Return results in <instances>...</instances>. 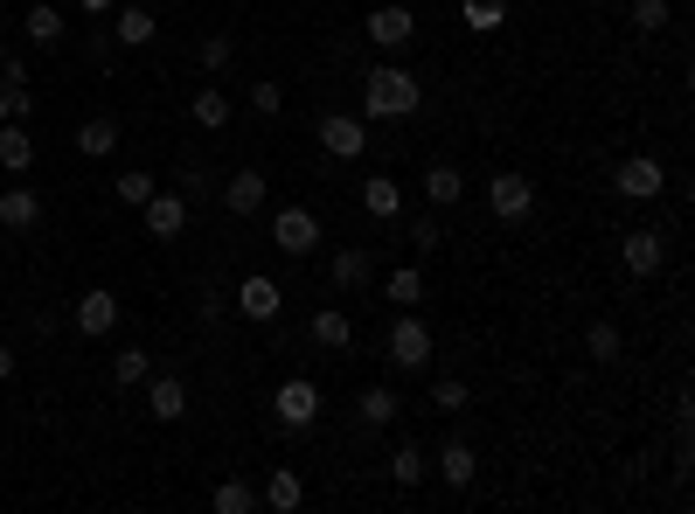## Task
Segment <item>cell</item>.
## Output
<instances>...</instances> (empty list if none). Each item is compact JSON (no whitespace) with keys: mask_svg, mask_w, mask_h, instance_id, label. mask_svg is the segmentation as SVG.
I'll return each mask as SVG.
<instances>
[{"mask_svg":"<svg viewBox=\"0 0 695 514\" xmlns=\"http://www.w3.org/2000/svg\"><path fill=\"white\" fill-rule=\"evenodd\" d=\"M257 501H265V507H278V514H292L299 501H307V480H299L292 466H278L272 480H265V493H257Z\"/></svg>","mask_w":695,"mask_h":514,"instance_id":"26","label":"cell"},{"mask_svg":"<svg viewBox=\"0 0 695 514\" xmlns=\"http://www.w3.org/2000/svg\"><path fill=\"white\" fill-rule=\"evenodd\" d=\"M369 43L375 49H404L410 43V35H418V14H410V8H397V0H383V8H369Z\"/></svg>","mask_w":695,"mask_h":514,"instance_id":"10","label":"cell"},{"mask_svg":"<svg viewBox=\"0 0 695 514\" xmlns=\"http://www.w3.org/2000/svg\"><path fill=\"white\" fill-rule=\"evenodd\" d=\"M321 146H327L334 160H355L369 146V125L355 119V111H327V119H321Z\"/></svg>","mask_w":695,"mask_h":514,"instance_id":"11","label":"cell"},{"mask_svg":"<svg viewBox=\"0 0 695 514\" xmlns=\"http://www.w3.org/2000/svg\"><path fill=\"white\" fill-rule=\"evenodd\" d=\"M585 348L598 355V361H619V348H626V334L612 327V320H591V334H585Z\"/></svg>","mask_w":695,"mask_h":514,"instance_id":"35","label":"cell"},{"mask_svg":"<svg viewBox=\"0 0 695 514\" xmlns=\"http://www.w3.org/2000/svg\"><path fill=\"white\" fill-rule=\"evenodd\" d=\"M111 195H119L125 208H140L146 195H154V175H146V167H125V175H119V181H111Z\"/></svg>","mask_w":695,"mask_h":514,"instance_id":"33","label":"cell"},{"mask_svg":"<svg viewBox=\"0 0 695 514\" xmlns=\"http://www.w3.org/2000/svg\"><path fill=\"white\" fill-rule=\"evenodd\" d=\"M223 208H230V216H257V208H265V175H257V167H237V175L223 181Z\"/></svg>","mask_w":695,"mask_h":514,"instance_id":"17","label":"cell"},{"mask_svg":"<svg viewBox=\"0 0 695 514\" xmlns=\"http://www.w3.org/2000/svg\"><path fill=\"white\" fill-rule=\"evenodd\" d=\"M612 188H619L626 202H661V195H668V167L654 160V154H633V160H619Z\"/></svg>","mask_w":695,"mask_h":514,"instance_id":"4","label":"cell"},{"mask_svg":"<svg viewBox=\"0 0 695 514\" xmlns=\"http://www.w3.org/2000/svg\"><path fill=\"white\" fill-rule=\"evenodd\" d=\"M188 119H195L202 132H223V125H230V98H223L216 84H202L195 98H188Z\"/></svg>","mask_w":695,"mask_h":514,"instance_id":"25","label":"cell"},{"mask_svg":"<svg viewBox=\"0 0 695 514\" xmlns=\"http://www.w3.org/2000/svg\"><path fill=\"white\" fill-rule=\"evenodd\" d=\"M209 507H216V514H257L265 501H257V487H251V480H216Z\"/></svg>","mask_w":695,"mask_h":514,"instance_id":"27","label":"cell"},{"mask_svg":"<svg viewBox=\"0 0 695 514\" xmlns=\"http://www.w3.org/2000/svg\"><path fill=\"white\" fill-rule=\"evenodd\" d=\"M77 8H84V14H98V22H105V14L119 8V0H77Z\"/></svg>","mask_w":695,"mask_h":514,"instance_id":"42","label":"cell"},{"mask_svg":"<svg viewBox=\"0 0 695 514\" xmlns=\"http://www.w3.org/2000/svg\"><path fill=\"white\" fill-rule=\"evenodd\" d=\"M487 208H494L501 223H522L536 208V181L529 175H494V181H487Z\"/></svg>","mask_w":695,"mask_h":514,"instance_id":"8","label":"cell"},{"mask_svg":"<svg viewBox=\"0 0 695 514\" xmlns=\"http://www.w3.org/2000/svg\"><path fill=\"white\" fill-rule=\"evenodd\" d=\"M619 264H626L633 278H654L668 264V237L661 230H626V237H619Z\"/></svg>","mask_w":695,"mask_h":514,"instance_id":"9","label":"cell"},{"mask_svg":"<svg viewBox=\"0 0 695 514\" xmlns=\"http://www.w3.org/2000/svg\"><path fill=\"white\" fill-rule=\"evenodd\" d=\"M355 410H362L369 431H390V425H397V410H404V396L390 390V383H369L362 396H355Z\"/></svg>","mask_w":695,"mask_h":514,"instance_id":"19","label":"cell"},{"mask_svg":"<svg viewBox=\"0 0 695 514\" xmlns=\"http://www.w3.org/2000/svg\"><path fill=\"white\" fill-rule=\"evenodd\" d=\"M8 91H28V63H22V56H0V98H8Z\"/></svg>","mask_w":695,"mask_h":514,"instance_id":"40","label":"cell"},{"mask_svg":"<svg viewBox=\"0 0 695 514\" xmlns=\"http://www.w3.org/2000/svg\"><path fill=\"white\" fill-rule=\"evenodd\" d=\"M146 383H154V390H146L154 425H181V417H188V383H181V375H146Z\"/></svg>","mask_w":695,"mask_h":514,"instance_id":"15","label":"cell"},{"mask_svg":"<svg viewBox=\"0 0 695 514\" xmlns=\"http://www.w3.org/2000/svg\"><path fill=\"white\" fill-rule=\"evenodd\" d=\"M35 223H43V195H35V188H0V230L28 237Z\"/></svg>","mask_w":695,"mask_h":514,"instance_id":"14","label":"cell"},{"mask_svg":"<svg viewBox=\"0 0 695 514\" xmlns=\"http://www.w3.org/2000/svg\"><path fill=\"white\" fill-rule=\"evenodd\" d=\"M424 445H397V452H390V480H397V487H418L424 480Z\"/></svg>","mask_w":695,"mask_h":514,"instance_id":"32","label":"cell"},{"mask_svg":"<svg viewBox=\"0 0 695 514\" xmlns=\"http://www.w3.org/2000/svg\"><path fill=\"white\" fill-rule=\"evenodd\" d=\"M431 404H439V410H466V383H459V375H439V383H431Z\"/></svg>","mask_w":695,"mask_h":514,"instance_id":"39","label":"cell"},{"mask_svg":"<svg viewBox=\"0 0 695 514\" xmlns=\"http://www.w3.org/2000/svg\"><path fill=\"white\" fill-rule=\"evenodd\" d=\"M140 216H146V237H154V243H175L188 230V195H181V188H154V195L140 202Z\"/></svg>","mask_w":695,"mask_h":514,"instance_id":"5","label":"cell"},{"mask_svg":"<svg viewBox=\"0 0 695 514\" xmlns=\"http://www.w3.org/2000/svg\"><path fill=\"white\" fill-rule=\"evenodd\" d=\"M0 119H14V111H8V98H0Z\"/></svg>","mask_w":695,"mask_h":514,"instance_id":"44","label":"cell"},{"mask_svg":"<svg viewBox=\"0 0 695 514\" xmlns=\"http://www.w3.org/2000/svg\"><path fill=\"white\" fill-rule=\"evenodd\" d=\"M0 167H8V175H28V167H35V132L0 119Z\"/></svg>","mask_w":695,"mask_h":514,"instance_id":"24","label":"cell"},{"mask_svg":"<svg viewBox=\"0 0 695 514\" xmlns=\"http://www.w3.org/2000/svg\"><path fill=\"white\" fill-rule=\"evenodd\" d=\"M119 140H125V132H119V119H84V125H77V154H84V160L119 154Z\"/></svg>","mask_w":695,"mask_h":514,"instance_id":"22","label":"cell"},{"mask_svg":"<svg viewBox=\"0 0 695 514\" xmlns=\"http://www.w3.org/2000/svg\"><path fill=\"white\" fill-rule=\"evenodd\" d=\"M439 480L445 487H474L480 480V452L466 445V438H445V445H439Z\"/></svg>","mask_w":695,"mask_h":514,"instance_id":"18","label":"cell"},{"mask_svg":"<svg viewBox=\"0 0 695 514\" xmlns=\"http://www.w3.org/2000/svg\"><path fill=\"white\" fill-rule=\"evenodd\" d=\"M272 243H278L286 258L321 251V216H313V208H278V216H272Z\"/></svg>","mask_w":695,"mask_h":514,"instance_id":"6","label":"cell"},{"mask_svg":"<svg viewBox=\"0 0 695 514\" xmlns=\"http://www.w3.org/2000/svg\"><path fill=\"white\" fill-rule=\"evenodd\" d=\"M459 195H466V175H459L453 160H431V167H424V202H431V208H453Z\"/></svg>","mask_w":695,"mask_h":514,"instance_id":"20","label":"cell"},{"mask_svg":"<svg viewBox=\"0 0 695 514\" xmlns=\"http://www.w3.org/2000/svg\"><path fill=\"white\" fill-rule=\"evenodd\" d=\"M146 375H154V355H146V348H119V355H111V383H119V390L146 383Z\"/></svg>","mask_w":695,"mask_h":514,"instance_id":"30","label":"cell"},{"mask_svg":"<svg viewBox=\"0 0 695 514\" xmlns=\"http://www.w3.org/2000/svg\"><path fill=\"white\" fill-rule=\"evenodd\" d=\"M633 28H640V35L668 28V0H633Z\"/></svg>","mask_w":695,"mask_h":514,"instance_id":"38","label":"cell"},{"mask_svg":"<svg viewBox=\"0 0 695 514\" xmlns=\"http://www.w3.org/2000/svg\"><path fill=\"white\" fill-rule=\"evenodd\" d=\"M230 63H237L230 35H202V70H230Z\"/></svg>","mask_w":695,"mask_h":514,"instance_id":"37","label":"cell"},{"mask_svg":"<svg viewBox=\"0 0 695 514\" xmlns=\"http://www.w3.org/2000/svg\"><path fill=\"white\" fill-rule=\"evenodd\" d=\"M223 313H230V299H223V292H202V320H209V327H216Z\"/></svg>","mask_w":695,"mask_h":514,"instance_id":"41","label":"cell"},{"mask_svg":"<svg viewBox=\"0 0 695 514\" xmlns=\"http://www.w3.org/2000/svg\"><path fill=\"white\" fill-rule=\"evenodd\" d=\"M251 111H257V119H278V111H286V91H278L272 77H257L251 84Z\"/></svg>","mask_w":695,"mask_h":514,"instance_id":"36","label":"cell"},{"mask_svg":"<svg viewBox=\"0 0 695 514\" xmlns=\"http://www.w3.org/2000/svg\"><path fill=\"white\" fill-rule=\"evenodd\" d=\"M334 285H341V292H362V285H375V251L369 243H348V251H334Z\"/></svg>","mask_w":695,"mask_h":514,"instance_id":"16","label":"cell"},{"mask_svg":"<svg viewBox=\"0 0 695 514\" xmlns=\"http://www.w3.org/2000/svg\"><path fill=\"white\" fill-rule=\"evenodd\" d=\"M383 355H390V369H431V327L418 320V307H397V320H390V334H383Z\"/></svg>","mask_w":695,"mask_h":514,"instance_id":"2","label":"cell"},{"mask_svg":"<svg viewBox=\"0 0 695 514\" xmlns=\"http://www.w3.org/2000/svg\"><path fill=\"white\" fill-rule=\"evenodd\" d=\"M70 320H77V334L105 340L111 327H119V292H105V285H98V292H84V299H77V313H70Z\"/></svg>","mask_w":695,"mask_h":514,"instance_id":"12","label":"cell"},{"mask_svg":"<svg viewBox=\"0 0 695 514\" xmlns=\"http://www.w3.org/2000/svg\"><path fill=\"white\" fill-rule=\"evenodd\" d=\"M424 105V77L404 63H375L362 77V111L369 119H410V111Z\"/></svg>","mask_w":695,"mask_h":514,"instance_id":"1","label":"cell"},{"mask_svg":"<svg viewBox=\"0 0 695 514\" xmlns=\"http://www.w3.org/2000/svg\"><path fill=\"white\" fill-rule=\"evenodd\" d=\"M8 375H14V348H8V340H0V383H8Z\"/></svg>","mask_w":695,"mask_h":514,"instance_id":"43","label":"cell"},{"mask_svg":"<svg viewBox=\"0 0 695 514\" xmlns=\"http://www.w3.org/2000/svg\"><path fill=\"white\" fill-rule=\"evenodd\" d=\"M230 307H237L243 320H257V327H265V320H278V313H286V285H278V278H265V272H251V278L237 285V299H230Z\"/></svg>","mask_w":695,"mask_h":514,"instance_id":"7","label":"cell"},{"mask_svg":"<svg viewBox=\"0 0 695 514\" xmlns=\"http://www.w3.org/2000/svg\"><path fill=\"white\" fill-rule=\"evenodd\" d=\"M362 208H369L375 223H397L404 216V188L390 181V175H375V181H362Z\"/></svg>","mask_w":695,"mask_h":514,"instance_id":"23","label":"cell"},{"mask_svg":"<svg viewBox=\"0 0 695 514\" xmlns=\"http://www.w3.org/2000/svg\"><path fill=\"white\" fill-rule=\"evenodd\" d=\"M22 28H28V43H35V49H56V43H63V35H70V22H63V14L49 8V0H35V8L22 14Z\"/></svg>","mask_w":695,"mask_h":514,"instance_id":"21","label":"cell"},{"mask_svg":"<svg viewBox=\"0 0 695 514\" xmlns=\"http://www.w3.org/2000/svg\"><path fill=\"white\" fill-rule=\"evenodd\" d=\"M459 22L474 28V35H501V28H508V8H501V0H466Z\"/></svg>","mask_w":695,"mask_h":514,"instance_id":"31","label":"cell"},{"mask_svg":"<svg viewBox=\"0 0 695 514\" xmlns=\"http://www.w3.org/2000/svg\"><path fill=\"white\" fill-rule=\"evenodd\" d=\"M272 417L286 431H313L321 425V383H307V375H286L278 383V396H272Z\"/></svg>","mask_w":695,"mask_h":514,"instance_id":"3","label":"cell"},{"mask_svg":"<svg viewBox=\"0 0 695 514\" xmlns=\"http://www.w3.org/2000/svg\"><path fill=\"white\" fill-rule=\"evenodd\" d=\"M313 340H321V348H348V340H355V320H348L341 307H321V313H313Z\"/></svg>","mask_w":695,"mask_h":514,"instance_id":"29","label":"cell"},{"mask_svg":"<svg viewBox=\"0 0 695 514\" xmlns=\"http://www.w3.org/2000/svg\"><path fill=\"white\" fill-rule=\"evenodd\" d=\"M0 22H8V0H0Z\"/></svg>","mask_w":695,"mask_h":514,"instance_id":"45","label":"cell"},{"mask_svg":"<svg viewBox=\"0 0 695 514\" xmlns=\"http://www.w3.org/2000/svg\"><path fill=\"white\" fill-rule=\"evenodd\" d=\"M154 8H146V0H119V8H111V35H119V43L125 49H146V43H154Z\"/></svg>","mask_w":695,"mask_h":514,"instance_id":"13","label":"cell"},{"mask_svg":"<svg viewBox=\"0 0 695 514\" xmlns=\"http://www.w3.org/2000/svg\"><path fill=\"white\" fill-rule=\"evenodd\" d=\"M404 243H410V251H418V258H431V251H439V243H445V230H439V223H431V216H410V223H404Z\"/></svg>","mask_w":695,"mask_h":514,"instance_id":"34","label":"cell"},{"mask_svg":"<svg viewBox=\"0 0 695 514\" xmlns=\"http://www.w3.org/2000/svg\"><path fill=\"white\" fill-rule=\"evenodd\" d=\"M383 299H390V307H418V299H424V272H418V264H397V272L383 278Z\"/></svg>","mask_w":695,"mask_h":514,"instance_id":"28","label":"cell"}]
</instances>
